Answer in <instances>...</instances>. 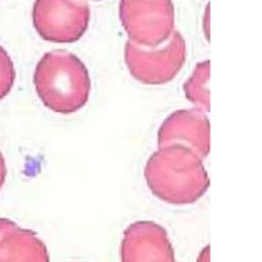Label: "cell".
Here are the masks:
<instances>
[{"label": "cell", "instance_id": "cell-1", "mask_svg": "<svg viewBox=\"0 0 262 262\" xmlns=\"http://www.w3.org/2000/svg\"><path fill=\"white\" fill-rule=\"evenodd\" d=\"M144 177L150 191L172 205L194 203L210 184L203 159L179 144L160 146L147 160Z\"/></svg>", "mask_w": 262, "mask_h": 262}, {"label": "cell", "instance_id": "cell-2", "mask_svg": "<svg viewBox=\"0 0 262 262\" xmlns=\"http://www.w3.org/2000/svg\"><path fill=\"white\" fill-rule=\"evenodd\" d=\"M36 92L49 110L70 115L88 100L91 82L85 64L66 50L46 52L34 72Z\"/></svg>", "mask_w": 262, "mask_h": 262}, {"label": "cell", "instance_id": "cell-3", "mask_svg": "<svg viewBox=\"0 0 262 262\" xmlns=\"http://www.w3.org/2000/svg\"><path fill=\"white\" fill-rule=\"evenodd\" d=\"M185 57V41L178 31L155 47H143L130 40L125 45V62L131 76L147 85H161L174 79Z\"/></svg>", "mask_w": 262, "mask_h": 262}, {"label": "cell", "instance_id": "cell-4", "mask_svg": "<svg viewBox=\"0 0 262 262\" xmlns=\"http://www.w3.org/2000/svg\"><path fill=\"white\" fill-rule=\"evenodd\" d=\"M119 13L129 40L137 45L158 46L173 32L172 0H121Z\"/></svg>", "mask_w": 262, "mask_h": 262}, {"label": "cell", "instance_id": "cell-5", "mask_svg": "<svg viewBox=\"0 0 262 262\" xmlns=\"http://www.w3.org/2000/svg\"><path fill=\"white\" fill-rule=\"evenodd\" d=\"M32 19L42 39L73 43L86 32L90 8L85 0H35Z\"/></svg>", "mask_w": 262, "mask_h": 262}, {"label": "cell", "instance_id": "cell-6", "mask_svg": "<svg viewBox=\"0 0 262 262\" xmlns=\"http://www.w3.org/2000/svg\"><path fill=\"white\" fill-rule=\"evenodd\" d=\"M122 262H175L166 230L152 221L130 224L121 244Z\"/></svg>", "mask_w": 262, "mask_h": 262}, {"label": "cell", "instance_id": "cell-7", "mask_svg": "<svg viewBox=\"0 0 262 262\" xmlns=\"http://www.w3.org/2000/svg\"><path fill=\"white\" fill-rule=\"evenodd\" d=\"M171 144L186 146L205 159L210 150V124L204 112L190 108L172 113L158 132L159 147Z\"/></svg>", "mask_w": 262, "mask_h": 262}, {"label": "cell", "instance_id": "cell-8", "mask_svg": "<svg viewBox=\"0 0 262 262\" xmlns=\"http://www.w3.org/2000/svg\"><path fill=\"white\" fill-rule=\"evenodd\" d=\"M0 262H49V254L34 231L0 217Z\"/></svg>", "mask_w": 262, "mask_h": 262}, {"label": "cell", "instance_id": "cell-9", "mask_svg": "<svg viewBox=\"0 0 262 262\" xmlns=\"http://www.w3.org/2000/svg\"><path fill=\"white\" fill-rule=\"evenodd\" d=\"M209 77H210V61L204 60L196 64L192 75L183 85L184 93L190 102L195 105V108L202 112L210 110L209 99Z\"/></svg>", "mask_w": 262, "mask_h": 262}, {"label": "cell", "instance_id": "cell-10", "mask_svg": "<svg viewBox=\"0 0 262 262\" xmlns=\"http://www.w3.org/2000/svg\"><path fill=\"white\" fill-rule=\"evenodd\" d=\"M15 80L13 62L7 51L0 45V100L8 95Z\"/></svg>", "mask_w": 262, "mask_h": 262}, {"label": "cell", "instance_id": "cell-11", "mask_svg": "<svg viewBox=\"0 0 262 262\" xmlns=\"http://www.w3.org/2000/svg\"><path fill=\"white\" fill-rule=\"evenodd\" d=\"M6 177V166H5V160L0 151V190L5 182Z\"/></svg>", "mask_w": 262, "mask_h": 262}, {"label": "cell", "instance_id": "cell-12", "mask_svg": "<svg viewBox=\"0 0 262 262\" xmlns=\"http://www.w3.org/2000/svg\"><path fill=\"white\" fill-rule=\"evenodd\" d=\"M209 246H207L206 248L203 249V251L200 253L196 262H209V257H210V253H209Z\"/></svg>", "mask_w": 262, "mask_h": 262}]
</instances>
